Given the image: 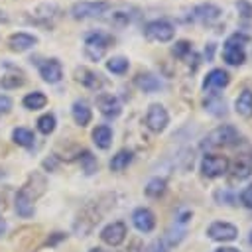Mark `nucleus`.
Returning <instances> with one entry per match:
<instances>
[{"instance_id":"f257e3e1","label":"nucleus","mask_w":252,"mask_h":252,"mask_svg":"<svg viewBox=\"0 0 252 252\" xmlns=\"http://www.w3.org/2000/svg\"><path fill=\"white\" fill-rule=\"evenodd\" d=\"M108 10H112V4L106 0H81L71 6L69 14L75 20H89V18H104Z\"/></svg>"},{"instance_id":"f03ea898","label":"nucleus","mask_w":252,"mask_h":252,"mask_svg":"<svg viewBox=\"0 0 252 252\" xmlns=\"http://www.w3.org/2000/svg\"><path fill=\"white\" fill-rule=\"evenodd\" d=\"M238 140H240L238 130L230 124H222L205 136L203 148H226V146H234Z\"/></svg>"},{"instance_id":"7ed1b4c3","label":"nucleus","mask_w":252,"mask_h":252,"mask_svg":"<svg viewBox=\"0 0 252 252\" xmlns=\"http://www.w3.org/2000/svg\"><path fill=\"white\" fill-rule=\"evenodd\" d=\"M112 43L110 35L104 33V32H89L85 35V55L91 59V61H98L104 57L108 45Z\"/></svg>"},{"instance_id":"20e7f679","label":"nucleus","mask_w":252,"mask_h":252,"mask_svg":"<svg viewBox=\"0 0 252 252\" xmlns=\"http://www.w3.org/2000/svg\"><path fill=\"white\" fill-rule=\"evenodd\" d=\"M248 37L244 33H232L226 41H224V47H222V57L228 65H242L244 59H246V53H244V45H246Z\"/></svg>"},{"instance_id":"39448f33","label":"nucleus","mask_w":252,"mask_h":252,"mask_svg":"<svg viewBox=\"0 0 252 252\" xmlns=\"http://www.w3.org/2000/svg\"><path fill=\"white\" fill-rule=\"evenodd\" d=\"M144 35L150 41H158V43H165L171 41L175 35V28L171 22L167 20H152L144 26Z\"/></svg>"},{"instance_id":"423d86ee","label":"nucleus","mask_w":252,"mask_h":252,"mask_svg":"<svg viewBox=\"0 0 252 252\" xmlns=\"http://www.w3.org/2000/svg\"><path fill=\"white\" fill-rule=\"evenodd\" d=\"M228 158L220 156V154H205L201 159V173L205 177H222L228 171Z\"/></svg>"},{"instance_id":"0eeeda50","label":"nucleus","mask_w":252,"mask_h":252,"mask_svg":"<svg viewBox=\"0 0 252 252\" xmlns=\"http://www.w3.org/2000/svg\"><path fill=\"white\" fill-rule=\"evenodd\" d=\"M169 122V114L165 110V106L161 104H150L148 108V114H146V126L152 130V132H163L165 126Z\"/></svg>"},{"instance_id":"6e6552de","label":"nucleus","mask_w":252,"mask_h":252,"mask_svg":"<svg viewBox=\"0 0 252 252\" xmlns=\"http://www.w3.org/2000/svg\"><path fill=\"white\" fill-rule=\"evenodd\" d=\"M222 10L215 4H199L189 12V20L191 22H199V24H213L220 18Z\"/></svg>"},{"instance_id":"1a4fd4ad","label":"nucleus","mask_w":252,"mask_h":252,"mask_svg":"<svg viewBox=\"0 0 252 252\" xmlns=\"http://www.w3.org/2000/svg\"><path fill=\"white\" fill-rule=\"evenodd\" d=\"M207 234H209V238H213L217 242H230V240H234L238 236V228L234 224H230V222L217 220L207 228Z\"/></svg>"},{"instance_id":"9d476101","label":"nucleus","mask_w":252,"mask_h":252,"mask_svg":"<svg viewBox=\"0 0 252 252\" xmlns=\"http://www.w3.org/2000/svg\"><path fill=\"white\" fill-rule=\"evenodd\" d=\"M100 238L104 244L108 246H118L124 242L126 238V224L122 220H116V222H110L106 224L102 230H100Z\"/></svg>"},{"instance_id":"9b49d317","label":"nucleus","mask_w":252,"mask_h":252,"mask_svg":"<svg viewBox=\"0 0 252 252\" xmlns=\"http://www.w3.org/2000/svg\"><path fill=\"white\" fill-rule=\"evenodd\" d=\"M228 171L232 179H246L252 173V156L250 154H238L232 163H228Z\"/></svg>"},{"instance_id":"f8f14e48","label":"nucleus","mask_w":252,"mask_h":252,"mask_svg":"<svg viewBox=\"0 0 252 252\" xmlns=\"http://www.w3.org/2000/svg\"><path fill=\"white\" fill-rule=\"evenodd\" d=\"M75 81L81 83V85H85L91 91H100L102 85H104L102 75L96 73V71H93V69H87V67H77L75 69Z\"/></svg>"},{"instance_id":"ddd939ff","label":"nucleus","mask_w":252,"mask_h":252,"mask_svg":"<svg viewBox=\"0 0 252 252\" xmlns=\"http://www.w3.org/2000/svg\"><path fill=\"white\" fill-rule=\"evenodd\" d=\"M39 75L49 85L59 83L63 77V67H61L59 59H45L43 63H39Z\"/></svg>"},{"instance_id":"4468645a","label":"nucleus","mask_w":252,"mask_h":252,"mask_svg":"<svg viewBox=\"0 0 252 252\" xmlns=\"http://www.w3.org/2000/svg\"><path fill=\"white\" fill-rule=\"evenodd\" d=\"M132 222H134V226H136L140 232H150V230H154V226H156V217H154V213H152L150 209L140 207V209H136V211L132 213Z\"/></svg>"},{"instance_id":"2eb2a0df","label":"nucleus","mask_w":252,"mask_h":252,"mask_svg":"<svg viewBox=\"0 0 252 252\" xmlns=\"http://www.w3.org/2000/svg\"><path fill=\"white\" fill-rule=\"evenodd\" d=\"M35 43H37V37L32 35V33H28V32H16V33H12V35L8 37L10 49H12V51H18V53L32 49Z\"/></svg>"},{"instance_id":"dca6fc26","label":"nucleus","mask_w":252,"mask_h":252,"mask_svg":"<svg viewBox=\"0 0 252 252\" xmlns=\"http://www.w3.org/2000/svg\"><path fill=\"white\" fill-rule=\"evenodd\" d=\"M228 83H230V77H228V73L224 69H213V71L207 73V77L203 81V87L205 89H211V91H220Z\"/></svg>"},{"instance_id":"f3484780","label":"nucleus","mask_w":252,"mask_h":252,"mask_svg":"<svg viewBox=\"0 0 252 252\" xmlns=\"http://www.w3.org/2000/svg\"><path fill=\"white\" fill-rule=\"evenodd\" d=\"M96 104H98V110H100L106 118H116V116L120 114V110H122L118 98L112 96V94H100V96L96 98Z\"/></svg>"},{"instance_id":"a211bd4d","label":"nucleus","mask_w":252,"mask_h":252,"mask_svg":"<svg viewBox=\"0 0 252 252\" xmlns=\"http://www.w3.org/2000/svg\"><path fill=\"white\" fill-rule=\"evenodd\" d=\"M16 213L20 217H26V219L33 215V197L30 195V191L26 187L20 189L16 195Z\"/></svg>"},{"instance_id":"6ab92c4d","label":"nucleus","mask_w":252,"mask_h":252,"mask_svg":"<svg viewBox=\"0 0 252 252\" xmlns=\"http://www.w3.org/2000/svg\"><path fill=\"white\" fill-rule=\"evenodd\" d=\"M59 14H61V10L55 4H41V6H37L33 10V18L39 24H45V26H51Z\"/></svg>"},{"instance_id":"aec40b11","label":"nucleus","mask_w":252,"mask_h":252,"mask_svg":"<svg viewBox=\"0 0 252 252\" xmlns=\"http://www.w3.org/2000/svg\"><path fill=\"white\" fill-rule=\"evenodd\" d=\"M71 116H73V120H75L79 126H87V124L91 122V118H93L91 108H89V104H87L85 100H75V102H73V106H71Z\"/></svg>"},{"instance_id":"412c9836","label":"nucleus","mask_w":252,"mask_h":252,"mask_svg":"<svg viewBox=\"0 0 252 252\" xmlns=\"http://www.w3.org/2000/svg\"><path fill=\"white\" fill-rule=\"evenodd\" d=\"M234 106H236V112H238L242 118H252V91H250V89H244V91L238 94Z\"/></svg>"},{"instance_id":"4be33fe9","label":"nucleus","mask_w":252,"mask_h":252,"mask_svg":"<svg viewBox=\"0 0 252 252\" xmlns=\"http://www.w3.org/2000/svg\"><path fill=\"white\" fill-rule=\"evenodd\" d=\"M134 81H136V85H138L144 93H156V91H159V87H161L159 79H158L156 75H152V73H138Z\"/></svg>"},{"instance_id":"5701e85b","label":"nucleus","mask_w":252,"mask_h":252,"mask_svg":"<svg viewBox=\"0 0 252 252\" xmlns=\"http://www.w3.org/2000/svg\"><path fill=\"white\" fill-rule=\"evenodd\" d=\"M93 142H94L96 148H100V150L110 148V144H112V130H110V126H106V124L96 126V128L93 130Z\"/></svg>"},{"instance_id":"b1692460","label":"nucleus","mask_w":252,"mask_h":252,"mask_svg":"<svg viewBox=\"0 0 252 252\" xmlns=\"http://www.w3.org/2000/svg\"><path fill=\"white\" fill-rule=\"evenodd\" d=\"M22 104L28 108V110H39L47 104V96L41 93V91H33V93H28L24 98H22Z\"/></svg>"},{"instance_id":"393cba45","label":"nucleus","mask_w":252,"mask_h":252,"mask_svg":"<svg viewBox=\"0 0 252 252\" xmlns=\"http://www.w3.org/2000/svg\"><path fill=\"white\" fill-rule=\"evenodd\" d=\"M12 140H14V144H18V146L30 148V146H33L35 136H33V132H32L30 128L20 126V128H14V130H12Z\"/></svg>"},{"instance_id":"a878e982","label":"nucleus","mask_w":252,"mask_h":252,"mask_svg":"<svg viewBox=\"0 0 252 252\" xmlns=\"http://www.w3.org/2000/svg\"><path fill=\"white\" fill-rule=\"evenodd\" d=\"M132 158H134V154H132L130 150H120L116 156H112V159H110V169H112V171H122V169H126L128 163L132 161Z\"/></svg>"},{"instance_id":"bb28decb","label":"nucleus","mask_w":252,"mask_h":252,"mask_svg":"<svg viewBox=\"0 0 252 252\" xmlns=\"http://www.w3.org/2000/svg\"><path fill=\"white\" fill-rule=\"evenodd\" d=\"M205 108H207L211 114L220 116V114H224V112H226V102H224L220 96L213 94V96H209V98L205 100Z\"/></svg>"},{"instance_id":"cd10ccee","label":"nucleus","mask_w":252,"mask_h":252,"mask_svg":"<svg viewBox=\"0 0 252 252\" xmlns=\"http://www.w3.org/2000/svg\"><path fill=\"white\" fill-rule=\"evenodd\" d=\"M128 59L126 57H122V55H118V57H110L108 61H106V69L110 71V73H114V75H122V73H126L128 71Z\"/></svg>"},{"instance_id":"c85d7f7f","label":"nucleus","mask_w":252,"mask_h":252,"mask_svg":"<svg viewBox=\"0 0 252 252\" xmlns=\"http://www.w3.org/2000/svg\"><path fill=\"white\" fill-rule=\"evenodd\" d=\"M144 191H146L148 197H159V195L165 191V179H161V177H154V179H150Z\"/></svg>"},{"instance_id":"c756f323","label":"nucleus","mask_w":252,"mask_h":252,"mask_svg":"<svg viewBox=\"0 0 252 252\" xmlns=\"http://www.w3.org/2000/svg\"><path fill=\"white\" fill-rule=\"evenodd\" d=\"M37 130H39L41 134L49 136V134L55 130V116H53L51 112H47V114L39 116V118H37Z\"/></svg>"},{"instance_id":"7c9ffc66","label":"nucleus","mask_w":252,"mask_h":252,"mask_svg":"<svg viewBox=\"0 0 252 252\" xmlns=\"http://www.w3.org/2000/svg\"><path fill=\"white\" fill-rule=\"evenodd\" d=\"M0 85H2L4 89H16V87H22V85H24V75H22V73H6V75H2Z\"/></svg>"},{"instance_id":"2f4dec72","label":"nucleus","mask_w":252,"mask_h":252,"mask_svg":"<svg viewBox=\"0 0 252 252\" xmlns=\"http://www.w3.org/2000/svg\"><path fill=\"white\" fill-rule=\"evenodd\" d=\"M171 53H173L175 57H179V59H185L189 53H193V45H191V41H187V39H179V41H175V45L171 47Z\"/></svg>"},{"instance_id":"473e14b6","label":"nucleus","mask_w":252,"mask_h":252,"mask_svg":"<svg viewBox=\"0 0 252 252\" xmlns=\"http://www.w3.org/2000/svg\"><path fill=\"white\" fill-rule=\"evenodd\" d=\"M79 156H81V154H79ZM79 161H81L83 171H85L87 175H91V173L96 171V159H94V156H93L91 152H83V156L79 158Z\"/></svg>"},{"instance_id":"72a5a7b5","label":"nucleus","mask_w":252,"mask_h":252,"mask_svg":"<svg viewBox=\"0 0 252 252\" xmlns=\"http://www.w3.org/2000/svg\"><path fill=\"white\" fill-rule=\"evenodd\" d=\"M108 20L112 24H116V26H126V24L132 22V14L128 10H116V12H112V16Z\"/></svg>"},{"instance_id":"f704fd0d","label":"nucleus","mask_w":252,"mask_h":252,"mask_svg":"<svg viewBox=\"0 0 252 252\" xmlns=\"http://www.w3.org/2000/svg\"><path fill=\"white\" fill-rule=\"evenodd\" d=\"M236 10H238V14H242L244 18H250V16H252V4H250L248 0H238V2H236Z\"/></svg>"},{"instance_id":"c9c22d12","label":"nucleus","mask_w":252,"mask_h":252,"mask_svg":"<svg viewBox=\"0 0 252 252\" xmlns=\"http://www.w3.org/2000/svg\"><path fill=\"white\" fill-rule=\"evenodd\" d=\"M240 203H242L246 209H252V185H248V187L242 191V195H240Z\"/></svg>"},{"instance_id":"e433bc0d","label":"nucleus","mask_w":252,"mask_h":252,"mask_svg":"<svg viewBox=\"0 0 252 252\" xmlns=\"http://www.w3.org/2000/svg\"><path fill=\"white\" fill-rule=\"evenodd\" d=\"M10 108H12V98L6 94H0V114L10 112Z\"/></svg>"},{"instance_id":"4c0bfd02","label":"nucleus","mask_w":252,"mask_h":252,"mask_svg":"<svg viewBox=\"0 0 252 252\" xmlns=\"http://www.w3.org/2000/svg\"><path fill=\"white\" fill-rule=\"evenodd\" d=\"M146 252H167V248H165V244H163L161 240H154V242L146 248Z\"/></svg>"},{"instance_id":"58836bf2","label":"nucleus","mask_w":252,"mask_h":252,"mask_svg":"<svg viewBox=\"0 0 252 252\" xmlns=\"http://www.w3.org/2000/svg\"><path fill=\"white\" fill-rule=\"evenodd\" d=\"M215 252H240V250L238 248H232V246H222V248H219Z\"/></svg>"},{"instance_id":"ea45409f","label":"nucleus","mask_w":252,"mask_h":252,"mask_svg":"<svg viewBox=\"0 0 252 252\" xmlns=\"http://www.w3.org/2000/svg\"><path fill=\"white\" fill-rule=\"evenodd\" d=\"M91 252H102V250H100V248H93Z\"/></svg>"},{"instance_id":"a19ab883","label":"nucleus","mask_w":252,"mask_h":252,"mask_svg":"<svg viewBox=\"0 0 252 252\" xmlns=\"http://www.w3.org/2000/svg\"><path fill=\"white\" fill-rule=\"evenodd\" d=\"M2 175H4V171H2V169H0V177H2Z\"/></svg>"},{"instance_id":"79ce46f5","label":"nucleus","mask_w":252,"mask_h":252,"mask_svg":"<svg viewBox=\"0 0 252 252\" xmlns=\"http://www.w3.org/2000/svg\"><path fill=\"white\" fill-rule=\"evenodd\" d=\"M250 242H252V232H250Z\"/></svg>"}]
</instances>
